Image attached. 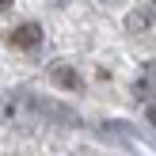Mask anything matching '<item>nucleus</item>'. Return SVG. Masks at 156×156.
<instances>
[{"label": "nucleus", "mask_w": 156, "mask_h": 156, "mask_svg": "<svg viewBox=\"0 0 156 156\" xmlns=\"http://www.w3.org/2000/svg\"><path fill=\"white\" fill-rule=\"evenodd\" d=\"M4 42L12 46V50H23V53H30V50H38V46H42V27L27 19V23H19V27L4 30Z\"/></svg>", "instance_id": "nucleus-1"}, {"label": "nucleus", "mask_w": 156, "mask_h": 156, "mask_svg": "<svg viewBox=\"0 0 156 156\" xmlns=\"http://www.w3.org/2000/svg\"><path fill=\"white\" fill-rule=\"evenodd\" d=\"M50 80L57 84L61 91H84V76L76 73L73 65H53L50 69Z\"/></svg>", "instance_id": "nucleus-2"}, {"label": "nucleus", "mask_w": 156, "mask_h": 156, "mask_svg": "<svg viewBox=\"0 0 156 156\" xmlns=\"http://www.w3.org/2000/svg\"><path fill=\"white\" fill-rule=\"evenodd\" d=\"M152 23H156V12L145 4V0H141V4H137L133 12L126 15V30H133V34H145V30H152Z\"/></svg>", "instance_id": "nucleus-3"}, {"label": "nucleus", "mask_w": 156, "mask_h": 156, "mask_svg": "<svg viewBox=\"0 0 156 156\" xmlns=\"http://www.w3.org/2000/svg\"><path fill=\"white\" fill-rule=\"evenodd\" d=\"M152 91H156V61H149V65L141 69V76L133 80V95L137 99H149Z\"/></svg>", "instance_id": "nucleus-4"}, {"label": "nucleus", "mask_w": 156, "mask_h": 156, "mask_svg": "<svg viewBox=\"0 0 156 156\" xmlns=\"http://www.w3.org/2000/svg\"><path fill=\"white\" fill-rule=\"evenodd\" d=\"M145 114H149V122L156 126V103H152V107H149V111H145Z\"/></svg>", "instance_id": "nucleus-5"}, {"label": "nucleus", "mask_w": 156, "mask_h": 156, "mask_svg": "<svg viewBox=\"0 0 156 156\" xmlns=\"http://www.w3.org/2000/svg\"><path fill=\"white\" fill-rule=\"evenodd\" d=\"M15 4V0H0V12H8V8H12Z\"/></svg>", "instance_id": "nucleus-6"}, {"label": "nucleus", "mask_w": 156, "mask_h": 156, "mask_svg": "<svg viewBox=\"0 0 156 156\" xmlns=\"http://www.w3.org/2000/svg\"><path fill=\"white\" fill-rule=\"evenodd\" d=\"M103 4H111V8H114V4H122V0H103Z\"/></svg>", "instance_id": "nucleus-7"}, {"label": "nucleus", "mask_w": 156, "mask_h": 156, "mask_svg": "<svg viewBox=\"0 0 156 156\" xmlns=\"http://www.w3.org/2000/svg\"><path fill=\"white\" fill-rule=\"evenodd\" d=\"M145 4H149V8H152V12H156V0H145Z\"/></svg>", "instance_id": "nucleus-8"}, {"label": "nucleus", "mask_w": 156, "mask_h": 156, "mask_svg": "<svg viewBox=\"0 0 156 156\" xmlns=\"http://www.w3.org/2000/svg\"><path fill=\"white\" fill-rule=\"evenodd\" d=\"M4 156H23V152H4Z\"/></svg>", "instance_id": "nucleus-9"}]
</instances>
